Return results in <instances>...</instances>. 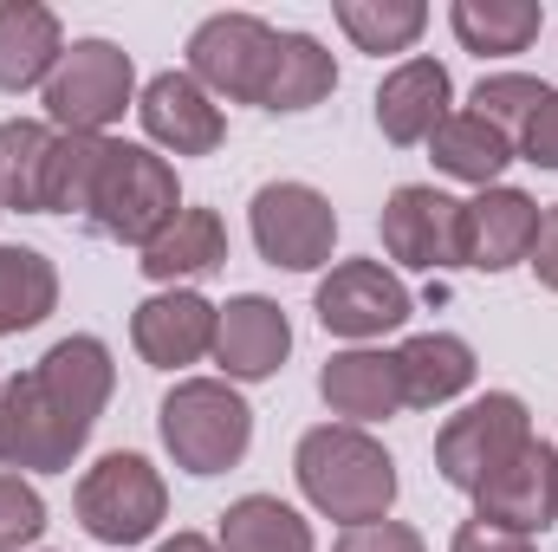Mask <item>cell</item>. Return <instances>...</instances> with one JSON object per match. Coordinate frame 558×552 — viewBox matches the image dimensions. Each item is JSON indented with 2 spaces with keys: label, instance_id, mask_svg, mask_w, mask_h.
I'll list each match as a JSON object with an SVG mask.
<instances>
[{
  "label": "cell",
  "instance_id": "obj_21",
  "mask_svg": "<svg viewBox=\"0 0 558 552\" xmlns=\"http://www.w3.org/2000/svg\"><path fill=\"white\" fill-rule=\"evenodd\" d=\"M65 59V26L46 0H0V92H46L52 65Z\"/></svg>",
  "mask_w": 558,
  "mask_h": 552
},
{
  "label": "cell",
  "instance_id": "obj_19",
  "mask_svg": "<svg viewBox=\"0 0 558 552\" xmlns=\"http://www.w3.org/2000/svg\"><path fill=\"white\" fill-rule=\"evenodd\" d=\"M33 377H39V391H46L59 410L72 416L85 435L98 429V416H105L111 391H118V364H111V345H105V338H92V332H72V338L46 345V358L33 364Z\"/></svg>",
  "mask_w": 558,
  "mask_h": 552
},
{
  "label": "cell",
  "instance_id": "obj_5",
  "mask_svg": "<svg viewBox=\"0 0 558 552\" xmlns=\"http://www.w3.org/2000/svg\"><path fill=\"white\" fill-rule=\"evenodd\" d=\"M78 527L98 540L105 552H131L143 540H156L162 514H169V488H162V468L137 455V448H111L98 455L85 475H78Z\"/></svg>",
  "mask_w": 558,
  "mask_h": 552
},
{
  "label": "cell",
  "instance_id": "obj_14",
  "mask_svg": "<svg viewBox=\"0 0 558 552\" xmlns=\"http://www.w3.org/2000/svg\"><path fill=\"white\" fill-rule=\"evenodd\" d=\"M539 202L513 182H494V189H474L461 202V267L474 274H513L526 267L533 241H539Z\"/></svg>",
  "mask_w": 558,
  "mask_h": 552
},
{
  "label": "cell",
  "instance_id": "obj_12",
  "mask_svg": "<svg viewBox=\"0 0 558 552\" xmlns=\"http://www.w3.org/2000/svg\"><path fill=\"white\" fill-rule=\"evenodd\" d=\"M215 319L221 305L202 286H156L131 312V345L149 371H189L215 351Z\"/></svg>",
  "mask_w": 558,
  "mask_h": 552
},
{
  "label": "cell",
  "instance_id": "obj_13",
  "mask_svg": "<svg viewBox=\"0 0 558 552\" xmlns=\"http://www.w3.org/2000/svg\"><path fill=\"white\" fill-rule=\"evenodd\" d=\"M286 358H292V319H286V305L267 299V292H234V299L221 305V319H215V351H208V364L241 391V384L279 377Z\"/></svg>",
  "mask_w": 558,
  "mask_h": 552
},
{
  "label": "cell",
  "instance_id": "obj_37",
  "mask_svg": "<svg viewBox=\"0 0 558 552\" xmlns=\"http://www.w3.org/2000/svg\"><path fill=\"white\" fill-rule=\"evenodd\" d=\"M156 552H221L208 533H169V540H156Z\"/></svg>",
  "mask_w": 558,
  "mask_h": 552
},
{
  "label": "cell",
  "instance_id": "obj_3",
  "mask_svg": "<svg viewBox=\"0 0 558 552\" xmlns=\"http://www.w3.org/2000/svg\"><path fill=\"white\" fill-rule=\"evenodd\" d=\"M175 215H182L175 163L156 156L149 143L111 137V156H105V169H98V189H92V202H85V228L143 254Z\"/></svg>",
  "mask_w": 558,
  "mask_h": 552
},
{
  "label": "cell",
  "instance_id": "obj_35",
  "mask_svg": "<svg viewBox=\"0 0 558 552\" xmlns=\"http://www.w3.org/2000/svg\"><path fill=\"white\" fill-rule=\"evenodd\" d=\"M448 552H539L526 533H507V527H494V520H461L454 527V540Z\"/></svg>",
  "mask_w": 558,
  "mask_h": 552
},
{
  "label": "cell",
  "instance_id": "obj_24",
  "mask_svg": "<svg viewBox=\"0 0 558 552\" xmlns=\"http://www.w3.org/2000/svg\"><path fill=\"white\" fill-rule=\"evenodd\" d=\"M539 26H546V0H454L448 7V33L474 59H513V52H526L539 39Z\"/></svg>",
  "mask_w": 558,
  "mask_h": 552
},
{
  "label": "cell",
  "instance_id": "obj_10",
  "mask_svg": "<svg viewBox=\"0 0 558 552\" xmlns=\"http://www.w3.org/2000/svg\"><path fill=\"white\" fill-rule=\"evenodd\" d=\"M85 429L59 410L33 371L0 377V468L7 475H65L85 455Z\"/></svg>",
  "mask_w": 558,
  "mask_h": 552
},
{
  "label": "cell",
  "instance_id": "obj_2",
  "mask_svg": "<svg viewBox=\"0 0 558 552\" xmlns=\"http://www.w3.org/2000/svg\"><path fill=\"white\" fill-rule=\"evenodd\" d=\"M156 435L169 448V461L195 481L228 475L247 461L254 448V410L228 377H175V391L156 410Z\"/></svg>",
  "mask_w": 558,
  "mask_h": 552
},
{
  "label": "cell",
  "instance_id": "obj_23",
  "mask_svg": "<svg viewBox=\"0 0 558 552\" xmlns=\"http://www.w3.org/2000/svg\"><path fill=\"white\" fill-rule=\"evenodd\" d=\"M338 92V59L325 52L318 33H279L274 46V65H267V85H260V111L274 118H299L312 105H325Z\"/></svg>",
  "mask_w": 558,
  "mask_h": 552
},
{
  "label": "cell",
  "instance_id": "obj_31",
  "mask_svg": "<svg viewBox=\"0 0 558 552\" xmlns=\"http://www.w3.org/2000/svg\"><path fill=\"white\" fill-rule=\"evenodd\" d=\"M546 79H533V72H487L481 85H474V98H468V111L474 118H487L500 137H513V149H520V131L533 124V111L546 105Z\"/></svg>",
  "mask_w": 558,
  "mask_h": 552
},
{
  "label": "cell",
  "instance_id": "obj_1",
  "mask_svg": "<svg viewBox=\"0 0 558 552\" xmlns=\"http://www.w3.org/2000/svg\"><path fill=\"white\" fill-rule=\"evenodd\" d=\"M292 475H299V494L312 514L338 520V527H371V520H390L397 507V455L371 435V429H351V422H318L299 435L292 448Z\"/></svg>",
  "mask_w": 558,
  "mask_h": 552
},
{
  "label": "cell",
  "instance_id": "obj_7",
  "mask_svg": "<svg viewBox=\"0 0 558 552\" xmlns=\"http://www.w3.org/2000/svg\"><path fill=\"white\" fill-rule=\"evenodd\" d=\"M533 442V410L513 391H487L435 429V475L461 494H474L494 468H507Z\"/></svg>",
  "mask_w": 558,
  "mask_h": 552
},
{
  "label": "cell",
  "instance_id": "obj_4",
  "mask_svg": "<svg viewBox=\"0 0 558 552\" xmlns=\"http://www.w3.org/2000/svg\"><path fill=\"white\" fill-rule=\"evenodd\" d=\"M137 59L118 46V39H72L65 59L52 65L39 105H46V124L65 131V137H111V124L124 111H137Z\"/></svg>",
  "mask_w": 558,
  "mask_h": 552
},
{
  "label": "cell",
  "instance_id": "obj_6",
  "mask_svg": "<svg viewBox=\"0 0 558 552\" xmlns=\"http://www.w3.org/2000/svg\"><path fill=\"white\" fill-rule=\"evenodd\" d=\"M247 235H254L267 267H279V274H318V267H331V248H338V208H331L325 189L279 176V182L254 189Z\"/></svg>",
  "mask_w": 558,
  "mask_h": 552
},
{
  "label": "cell",
  "instance_id": "obj_26",
  "mask_svg": "<svg viewBox=\"0 0 558 552\" xmlns=\"http://www.w3.org/2000/svg\"><path fill=\"white\" fill-rule=\"evenodd\" d=\"M428 156H435V169H441L448 182L494 189L520 149H513V137H500L487 118H474V111H448V124L428 137Z\"/></svg>",
  "mask_w": 558,
  "mask_h": 552
},
{
  "label": "cell",
  "instance_id": "obj_18",
  "mask_svg": "<svg viewBox=\"0 0 558 552\" xmlns=\"http://www.w3.org/2000/svg\"><path fill=\"white\" fill-rule=\"evenodd\" d=\"M318 397L325 410L351 429H377L390 416H403V384H397V358L377 345H344L318 364Z\"/></svg>",
  "mask_w": 558,
  "mask_h": 552
},
{
  "label": "cell",
  "instance_id": "obj_16",
  "mask_svg": "<svg viewBox=\"0 0 558 552\" xmlns=\"http://www.w3.org/2000/svg\"><path fill=\"white\" fill-rule=\"evenodd\" d=\"M474 520H494L507 533L539 540L546 527H558V448L553 442H526L507 468H494L474 488Z\"/></svg>",
  "mask_w": 558,
  "mask_h": 552
},
{
  "label": "cell",
  "instance_id": "obj_20",
  "mask_svg": "<svg viewBox=\"0 0 558 552\" xmlns=\"http://www.w3.org/2000/svg\"><path fill=\"white\" fill-rule=\"evenodd\" d=\"M397 384H403V410H448L474 391L481 364L474 345L461 332H410L397 351Z\"/></svg>",
  "mask_w": 558,
  "mask_h": 552
},
{
  "label": "cell",
  "instance_id": "obj_15",
  "mask_svg": "<svg viewBox=\"0 0 558 552\" xmlns=\"http://www.w3.org/2000/svg\"><path fill=\"white\" fill-rule=\"evenodd\" d=\"M137 124L156 156H215L228 143V111L189 79V72H156L137 92Z\"/></svg>",
  "mask_w": 558,
  "mask_h": 552
},
{
  "label": "cell",
  "instance_id": "obj_11",
  "mask_svg": "<svg viewBox=\"0 0 558 552\" xmlns=\"http://www.w3.org/2000/svg\"><path fill=\"white\" fill-rule=\"evenodd\" d=\"M377 235H384L390 267H410V274L461 267V202L448 189H435V182L390 189V202L377 215Z\"/></svg>",
  "mask_w": 558,
  "mask_h": 552
},
{
  "label": "cell",
  "instance_id": "obj_17",
  "mask_svg": "<svg viewBox=\"0 0 558 552\" xmlns=\"http://www.w3.org/2000/svg\"><path fill=\"white\" fill-rule=\"evenodd\" d=\"M371 111H377L384 143L416 149V143H428L441 124H448V111H454V79H448V65H441V59H428V52L397 59V65L384 72V85H377Z\"/></svg>",
  "mask_w": 558,
  "mask_h": 552
},
{
  "label": "cell",
  "instance_id": "obj_34",
  "mask_svg": "<svg viewBox=\"0 0 558 552\" xmlns=\"http://www.w3.org/2000/svg\"><path fill=\"white\" fill-rule=\"evenodd\" d=\"M520 156L533 169H558V85L546 92V105L533 111V124L520 131Z\"/></svg>",
  "mask_w": 558,
  "mask_h": 552
},
{
  "label": "cell",
  "instance_id": "obj_22",
  "mask_svg": "<svg viewBox=\"0 0 558 552\" xmlns=\"http://www.w3.org/2000/svg\"><path fill=\"white\" fill-rule=\"evenodd\" d=\"M228 261V228H221V215L215 208H202V202H182V215L143 248V279L149 286H195V279H208L215 267Z\"/></svg>",
  "mask_w": 558,
  "mask_h": 552
},
{
  "label": "cell",
  "instance_id": "obj_28",
  "mask_svg": "<svg viewBox=\"0 0 558 552\" xmlns=\"http://www.w3.org/2000/svg\"><path fill=\"white\" fill-rule=\"evenodd\" d=\"M59 312V267L39 248H0V338H20Z\"/></svg>",
  "mask_w": 558,
  "mask_h": 552
},
{
  "label": "cell",
  "instance_id": "obj_9",
  "mask_svg": "<svg viewBox=\"0 0 558 552\" xmlns=\"http://www.w3.org/2000/svg\"><path fill=\"white\" fill-rule=\"evenodd\" d=\"M274 46H279V26H267L260 13H208L189 33V65L182 72L215 105H260Z\"/></svg>",
  "mask_w": 558,
  "mask_h": 552
},
{
  "label": "cell",
  "instance_id": "obj_36",
  "mask_svg": "<svg viewBox=\"0 0 558 552\" xmlns=\"http://www.w3.org/2000/svg\"><path fill=\"white\" fill-rule=\"evenodd\" d=\"M526 267L539 274L546 292H558V202L539 215V241H533V254H526Z\"/></svg>",
  "mask_w": 558,
  "mask_h": 552
},
{
  "label": "cell",
  "instance_id": "obj_27",
  "mask_svg": "<svg viewBox=\"0 0 558 552\" xmlns=\"http://www.w3.org/2000/svg\"><path fill=\"white\" fill-rule=\"evenodd\" d=\"M59 131L46 118H7L0 124V208L46 215V169H52Z\"/></svg>",
  "mask_w": 558,
  "mask_h": 552
},
{
  "label": "cell",
  "instance_id": "obj_32",
  "mask_svg": "<svg viewBox=\"0 0 558 552\" xmlns=\"http://www.w3.org/2000/svg\"><path fill=\"white\" fill-rule=\"evenodd\" d=\"M39 533H46V501H39V488H33L26 475H7V468H0V552L39 547Z\"/></svg>",
  "mask_w": 558,
  "mask_h": 552
},
{
  "label": "cell",
  "instance_id": "obj_25",
  "mask_svg": "<svg viewBox=\"0 0 558 552\" xmlns=\"http://www.w3.org/2000/svg\"><path fill=\"white\" fill-rule=\"evenodd\" d=\"M215 547L221 552H318V533H312V520L292 501L241 494V501H228V514L215 527Z\"/></svg>",
  "mask_w": 558,
  "mask_h": 552
},
{
  "label": "cell",
  "instance_id": "obj_33",
  "mask_svg": "<svg viewBox=\"0 0 558 552\" xmlns=\"http://www.w3.org/2000/svg\"><path fill=\"white\" fill-rule=\"evenodd\" d=\"M331 552H428L410 520H371V527H344Z\"/></svg>",
  "mask_w": 558,
  "mask_h": 552
},
{
  "label": "cell",
  "instance_id": "obj_30",
  "mask_svg": "<svg viewBox=\"0 0 558 552\" xmlns=\"http://www.w3.org/2000/svg\"><path fill=\"white\" fill-rule=\"evenodd\" d=\"M111 156V137H65L52 149V169H46V215H78L85 221V202L98 189V169Z\"/></svg>",
  "mask_w": 558,
  "mask_h": 552
},
{
  "label": "cell",
  "instance_id": "obj_29",
  "mask_svg": "<svg viewBox=\"0 0 558 552\" xmlns=\"http://www.w3.org/2000/svg\"><path fill=\"white\" fill-rule=\"evenodd\" d=\"M331 20H338V33H344L357 52H371V59H384V52H416V39L428 33V7H422V0H338Z\"/></svg>",
  "mask_w": 558,
  "mask_h": 552
},
{
  "label": "cell",
  "instance_id": "obj_8",
  "mask_svg": "<svg viewBox=\"0 0 558 552\" xmlns=\"http://www.w3.org/2000/svg\"><path fill=\"white\" fill-rule=\"evenodd\" d=\"M312 312L331 338L377 345L416 319V292L403 286V274L390 261H331L318 292H312Z\"/></svg>",
  "mask_w": 558,
  "mask_h": 552
},
{
  "label": "cell",
  "instance_id": "obj_38",
  "mask_svg": "<svg viewBox=\"0 0 558 552\" xmlns=\"http://www.w3.org/2000/svg\"><path fill=\"white\" fill-rule=\"evenodd\" d=\"M0 215H7V208H0Z\"/></svg>",
  "mask_w": 558,
  "mask_h": 552
}]
</instances>
